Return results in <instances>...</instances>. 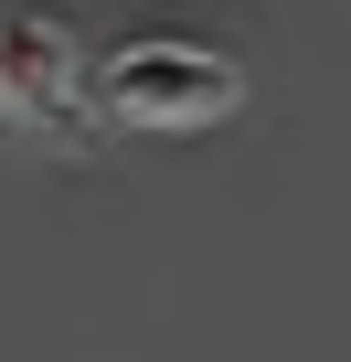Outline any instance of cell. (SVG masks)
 <instances>
[{"label": "cell", "mask_w": 351, "mask_h": 362, "mask_svg": "<svg viewBox=\"0 0 351 362\" xmlns=\"http://www.w3.org/2000/svg\"><path fill=\"white\" fill-rule=\"evenodd\" d=\"M96 107V54L54 11H0V128H75Z\"/></svg>", "instance_id": "obj_2"}, {"label": "cell", "mask_w": 351, "mask_h": 362, "mask_svg": "<svg viewBox=\"0 0 351 362\" xmlns=\"http://www.w3.org/2000/svg\"><path fill=\"white\" fill-rule=\"evenodd\" d=\"M245 107V64L192 33H138L96 64V117L117 128H213Z\"/></svg>", "instance_id": "obj_1"}]
</instances>
